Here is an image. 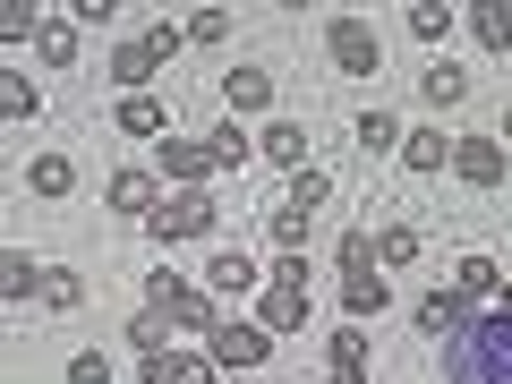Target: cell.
I'll use <instances>...</instances> for the list:
<instances>
[{
	"label": "cell",
	"mask_w": 512,
	"mask_h": 384,
	"mask_svg": "<svg viewBox=\"0 0 512 384\" xmlns=\"http://www.w3.org/2000/svg\"><path fill=\"white\" fill-rule=\"evenodd\" d=\"M444 376L453 384H512V316H470L444 342Z\"/></svg>",
	"instance_id": "cell-1"
},
{
	"label": "cell",
	"mask_w": 512,
	"mask_h": 384,
	"mask_svg": "<svg viewBox=\"0 0 512 384\" xmlns=\"http://www.w3.org/2000/svg\"><path fill=\"white\" fill-rule=\"evenodd\" d=\"M146 308H154V316H171L180 333H214V325H222V316H214V299H205L197 282H180L171 265H154V274H146Z\"/></svg>",
	"instance_id": "cell-2"
},
{
	"label": "cell",
	"mask_w": 512,
	"mask_h": 384,
	"mask_svg": "<svg viewBox=\"0 0 512 384\" xmlns=\"http://www.w3.org/2000/svg\"><path fill=\"white\" fill-rule=\"evenodd\" d=\"M214 222H222V214H214V188H171V197L154 205L146 231L171 248V239H214Z\"/></svg>",
	"instance_id": "cell-3"
},
{
	"label": "cell",
	"mask_w": 512,
	"mask_h": 384,
	"mask_svg": "<svg viewBox=\"0 0 512 384\" xmlns=\"http://www.w3.org/2000/svg\"><path fill=\"white\" fill-rule=\"evenodd\" d=\"M180 35H188V26H154V35L120 43V52H111V77H120L128 94H146V77H154V69L171 60V43H180Z\"/></svg>",
	"instance_id": "cell-4"
},
{
	"label": "cell",
	"mask_w": 512,
	"mask_h": 384,
	"mask_svg": "<svg viewBox=\"0 0 512 384\" xmlns=\"http://www.w3.org/2000/svg\"><path fill=\"white\" fill-rule=\"evenodd\" d=\"M265 350H274V333H265V325H248V316H222L205 359H214V367H256Z\"/></svg>",
	"instance_id": "cell-5"
},
{
	"label": "cell",
	"mask_w": 512,
	"mask_h": 384,
	"mask_svg": "<svg viewBox=\"0 0 512 384\" xmlns=\"http://www.w3.org/2000/svg\"><path fill=\"white\" fill-rule=\"evenodd\" d=\"M325 43H333V69H342V77H367V69H376V26H367V18H333Z\"/></svg>",
	"instance_id": "cell-6"
},
{
	"label": "cell",
	"mask_w": 512,
	"mask_h": 384,
	"mask_svg": "<svg viewBox=\"0 0 512 384\" xmlns=\"http://www.w3.org/2000/svg\"><path fill=\"white\" fill-rule=\"evenodd\" d=\"M214 146H197V137H163V180H180V188H205L214 180Z\"/></svg>",
	"instance_id": "cell-7"
},
{
	"label": "cell",
	"mask_w": 512,
	"mask_h": 384,
	"mask_svg": "<svg viewBox=\"0 0 512 384\" xmlns=\"http://www.w3.org/2000/svg\"><path fill=\"white\" fill-rule=\"evenodd\" d=\"M154 180H163V171H111V188H103V197H111V214L154 222V205H163V197H154Z\"/></svg>",
	"instance_id": "cell-8"
},
{
	"label": "cell",
	"mask_w": 512,
	"mask_h": 384,
	"mask_svg": "<svg viewBox=\"0 0 512 384\" xmlns=\"http://www.w3.org/2000/svg\"><path fill=\"white\" fill-rule=\"evenodd\" d=\"M453 171H461L470 188H495V180H504V146H495V137H461V146H453Z\"/></svg>",
	"instance_id": "cell-9"
},
{
	"label": "cell",
	"mask_w": 512,
	"mask_h": 384,
	"mask_svg": "<svg viewBox=\"0 0 512 384\" xmlns=\"http://www.w3.org/2000/svg\"><path fill=\"white\" fill-rule=\"evenodd\" d=\"M222 103H231V111H265V103H274V69H256V60H239V69L222 77Z\"/></svg>",
	"instance_id": "cell-10"
},
{
	"label": "cell",
	"mask_w": 512,
	"mask_h": 384,
	"mask_svg": "<svg viewBox=\"0 0 512 384\" xmlns=\"http://www.w3.org/2000/svg\"><path fill=\"white\" fill-rule=\"evenodd\" d=\"M256 325L265 333H308V291H282L274 282V291L256 299Z\"/></svg>",
	"instance_id": "cell-11"
},
{
	"label": "cell",
	"mask_w": 512,
	"mask_h": 384,
	"mask_svg": "<svg viewBox=\"0 0 512 384\" xmlns=\"http://www.w3.org/2000/svg\"><path fill=\"white\" fill-rule=\"evenodd\" d=\"M461 325H470V299H461V291H427V299H419V333H436V342H453Z\"/></svg>",
	"instance_id": "cell-12"
},
{
	"label": "cell",
	"mask_w": 512,
	"mask_h": 384,
	"mask_svg": "<svg viewBox=\"0 0 512 384\" xmlns=\"http://www.w3.org/2000/svg\"><path fill=\"white\" fill-rule=\"evenodd\" d=\"M111 120H120L128 137H171V111L154 103V94H120V111H111Z\"/></svg>",
	"instance_id": "cell-13"
},
{
	"label": "cell",
	"mask_w": 512,
	"mask_h": 384,
	"mask_svg": "<svg viewBox=\"0 0 512 384\" xmlns=\"http://www.w3.org/2000/svg\"><path fill=\"white\" fill-rule=\"evenodd\" d=\"M325 359H333V376H367V359H376V342H367V325H342L325 342Z\"/></svg>",
	"instance_id": "cell-14"
},
{
	"label": "cell",
	"mask_w": 512,
	"mask_h": 384,
	"mask_svg": "<svg viewBox=\"0 0 512 384\" xmlns=\"http://www.w3.org/2000/svg\"><path fill=\"white\" fill-rule=\"evenodd\" d=\"M265 163L308 171V128H299V120H274V128H265Z\"/></svg>",
	"instance_id": "cell-15"
},
{
	"label": "cell",
	"mask_w": 512,
	"mask_h": 384,
	"mask_svg": "<svg viewBox=\"0 0 512 384\" xmlns=\"http://www.w3.org/2000/svg\"><path fill=\"white\" fill-rule=\"evenodd\" d=\"M402 163L419 171V180H427V171H444V163H453V146H444V128H410V137H402Z\"/></svg>",
	"instance_id": "cell-16"
},
{
	"label": "cell",
	"mask_w": 512,
	"mask_h": 384,
	"mask_svg": "<svg viewBox=\"0 0 512 384\" xmlns=\"http://www.w3.org/2000/svg\"><path fill=\"white\" fill-rule=\"evenodd\" d=\"M205 282H214V291H256V256H248V248H214Z\"/></svg>",
	"instance_id": "cell-17"
},
{
	"label": "cell",
	"mask_w": 512,
	"mask_h": 384,
	"mask_svg": "<svg viewBox=\"0 0 512 384\" xmlns=\"http://www.w3.org/2000/svg\"><path fill=\"white\" fill-rule=\"evenodd\" d=\"M26 188H35V197H69L77 163H69V154H35V163H26Z\"/></svg>",
	"instance_id": "cell-18"
},
{
	"label": "cell",
	"mask_w": 512,
	"mask_h": 384,
	"mask_svg": "<svg viewBox=\"0 0 512 384\" xmlns=\"http://www.w3.org/2000/svg\"><path fill=\"white\" fill-rule=\"evenodd\" d=\"M214 376H222L214 359H171V350H163V359H146V384H214Z\"/></svg>",
	"instance_id": "cell-19"
},
{
	"label": "cell",
	"mask_w": 512,
	"mask_h": 384,
	"mask_svg": "<svg viewBox=\"0 0 512 384\" xmlns=\"http://www.w3.org/2000/svg\"><path fill=\"white\" fill-rule=\"evenodd\" d=\"M470 35L487 43V52H512V9H504V0H478V9H470Z\"/></svg>",
	"instance_id": "cell-20"
},
{
	"label": "cell",
	"mask_w": 512,
	"mask_h": 384,
	"mask_svg": "<svg viewBox=\"0 0 512 384\" xmlns=\"http://www.w3.org/2000/svg\"><path fill=\"white\" fill-rule=\"evenodd\" d=\"M35 77H26V69H0V120H35Z\"/></svg>",
	"instance_id": "cell-21"
},
{
	"label": "cell",
	"mask_w": 512,
	"mask_h": 384,
	"mask_svg": "<svg viewBox=\"0 0 512 384\" xmlns=\"http://www.w3.org/2000/svg\"><path fill=\"white\" fill-rule=\"evenodd\" d=\"M35 52H43V69H69V60H77V26H69V18H43Z\"/></svg>",
	"instance_id": "cell-22"
},
{
	"label": "cell",
	"mask_w": 512,
	"mask_h": 384,
	"mask_svg": "<svg viewBox=\"0 0 512 384\" xmlns=\"http://www.w3.org/2000/svg\"><path fill=\"white\" fill-rule=\"evenodd\" d=\"M384 299H393V291H384V274H350L342 282V308L350 316H384Z\"/></svg>",
	"instance_id": "cell-23"
},
{
	"label": "cell",
	"mask_w": 512,
	"mask_h": 384,
	"mask_svg": "<svg viewBox=\"0 0 512 384\" xmlns=\"http://www.w3.org/2000/svg\"><path fill=\"white\" fill-rule=\"evenodd\" d=\"M461 299H504V274H495L487 256H461V282H453Z\"/></svg>",
	"instance_id": "cell-24"
},
{
	"label": "cell",
	"mask_w": 512,
	"mask_h": 384,
	"mask_svg": "<svg viewBox=\"0 0 512 384\" xmlns=\"http://www.w3.org/2000/svg\"><path fill=\"white\" fill-rule=\"evenodd\" d=\"M419 248H427V239L410 231V222H384V239H376V256H384V265H419Z\"/></svg>",
	"instance_id": "cell-25"
},
{
	"label": "cell",
	"mask_w": 512,
	"mask_h": 384,
	"mask_svg": "<svg viewBox=\"0 0 512 384\" xmlns=\"http://www.w3.org/2000/svg\"><path fill=\"white\" fill-rule=\"evenodd\" d=\"M325 197H333V180H325L316 163H308V171H291V214H316Z\"/></svg>",
	"instance_id": "cell-26"
},
{
	"label": "cell",
	"mask_w": 512,
	"mask_h": 384,
	"mask_svg": "<svg viewBox=\"0 0 512 384\" xmlns=\"http://www.w3.org/2000/svg\"><path fill=\"white\" fill-rule=\"evenodd\" d=\"M0 291H9V299H43V274H35V256H9V265H0Z\"/></svg>",
	"instance_id": "cell-27"
},
{
	"label": "cell",
	"mask_w": 512,
	"mask_h": 384,
	"mask_svg": "<svg viewBox=\"0 0 512 384\" xmlns=\"http://www.w3.org/2000/svg\"><path fill=\"white\" fill-rule=\"evenodd\" d=\"M333 265H342V282H350V274H376V239H367V231H350L342 248H333Z\"/></svg>",
	"instance_id": "cell-28"
},
{
	"label": "cell",
	"mask_w": 512,
	"mask_h": 384,
	"mask_svg": "<svg viewBox=\"0 0 512 384\" xmlns=\"http://www.w3.org/2000/svg\"><path fill=\"white\" fill-rule=\"evenodd\" d=\"M461 94H470V77H461L453 60H436V69H427V103L444 111V103H461Z\"/></svg>",
	"instance_id": "cell-29"
},
{
	"label": "cell",
	"mask_w": 512,
	"mask_h": 384,
	"mask_svg": "<svg viewBox=\"0 0 512 384\" xmlns=\"http://www.w3.org/2000/svg\"><path fill=\"white\" fill-rule=\"evenodd\" d=\"M205 146H214V163H222V171L248 163V137H239V120H214V137H205Z\"/></svg>",
	"instance_id": "cell-30"
},
{
	"label": "cell",
	"mask_w": 512,
	"mask_h": 384,
	"mask_svg": "<svg viewBox=\"0 0 512 384\" xmlns=\"http://www.w3.org/2000/svg\"><path fill=\"white\" fill-rule=\"evenodd\" d=\"M43 308H52V316L86 308V282H77V274H43Z\"/></svg>",
	"instance_id": "cell-31"
},
{
	"label": "cell",
	"mask_w": 512,
	"mask_h": 384,
	"mask_svg": "<svg viewBox=\"0 0 512 384\" xmlns=\"http://www.w3.org/2000/svg\"><path fill=\"white\" fill-rule=\"evenodd\" d=\"M359 146H367V154L402 146V128H393V111H359Z\"/></svg>",
	"instance_id": "cell-32"
},
{
	"label": "cell",
	"mask_w": 512,
	"mask_h": 384,
	"mask_svg": "<svg viewBox=\"0 0 512 384\" xmlns=\"http://www.w3.org/2000/svg\"><path fill=\"white\" fill-rule=\"evenodd\" d=\"M128 342L146 350V359H163V342H171V316H128Z\"/></svg>",
	"instance_id": "cell-33"
},
{
	"label": "cell",
	"mask_w": 512,
	"mask_h": 384,
	"mask_svg": "<svg viewBox=\"0 0 512 384\" xmlns=\"http://www.w3.org/2000/svg\"><path fill=\"white\" fill-rule=\"evenodd\" d=\"M274 248H282V256H308V214L282 205V214H274Z\"/></svg>",
	"instance_id": "cell-34"
},
{
	"label": "cell",
	"mask_w": 512,
	"mask_h": 384,
	"mask_svg": "<svg viewBox=\"0 0 512 384\" xmlns=\"http://www.w3.org/2000/svg\"><path fill=\"white\" fill-rule=\"evenodd\" d=\"M410 35L444 43V35H453V9H436V0H419V9H410Z\"/></svg>",
	"instance_id": "cell-35"
},
{
	"label": "cell",
	"mask_w": 512,
	"mask_h": 384,
	"mask_svg": "<svg viewBox=\"0 0 512 384\" xmlns=\"http://www.w3.org/2000/svg\"><path fill=\"white\" fill-rule=\"evenodd\" d=\"M231 35V9H197V18H188V43H222Z\"/></svg>",
	"instance_id": "cell-36"
},
{
	"label": "cell",
	"mask_w": 512,
	"mask_h": 384,
	"mask_svg": "<svg viewBox=\"0 0 512 384\" xmlns=\"http://www.w3.org/2000/svg\"><path fill=\"white\" fill-rule=\"evenodd\" d=\"M69 384H111V359H103V350H77V359H69Z\"/></svg>",
	"instance_id": "cell-37"
},
{
	"label": "cell",
	"mask_w": 512,
	"mask_h": 384,
	"mask_svg": "<svg viewBox=\"0 0 512 384\" xmlns=\"http://www.w3.org/2000/svg\"><path fill=\"white\" fill-rule=\"evenodd\" d=\"M0 35H43V26H35V9H26V0H9V9H0Z\"/></svg>",
	"instance_id": "cell-38"
},
{
	"label": "cell",
	"mask_w": 512,
	"mask_h": 384,
	"mask_svg": "<svg viewBox=\"0 0 512 384\" xmlns=\"http://www.w3.org/2000/svg\"><path fill=\"white\" fill-rule=\"evenodd\" d=\"M495 316H512V282H504V299H495Z\"/></svg>",
	"instance_id": "cell-39"
},
{
	"label": "cell",
	"mask_w": 512,
	"mask_h": 384,
	"mask_svg": "<svg viewBox=\"0 0 512 384\" xmlns=\"http://www.w3.org/2000/svg\"><path fill=\"white\" fill-rule=\"evenodd\" d=\"M333 384H367V376H333Z\"/></svg>",
	"instance_id": "cell-40"
},
{
	"label": "cell",
	"mask_w": 512,
	"mask_h": 384,
	"mask_svg": "<svg viewBox=\"0 0 512 384\" xmlns=\"http://www.w3.org/2000/svg\"><path fill=\"white\" fill-rule=\"evenodd\" d=\"M504 137H512V111H504Z\"/></svg>",
	"instance_id": "cell-41"
}]
</instances>
